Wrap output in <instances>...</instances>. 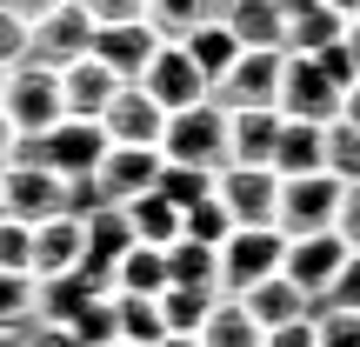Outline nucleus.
<instances>
[{"instance_id": "obj_1", "label": "nucleus", "mask_w": 360, "mask_h": 347, "mask_svg": "<svg viewBox=\"0 0 360 347\" xmlns=\"http://www.w3.org/2000/svg\"><path fill=\"white\" fill-rule=\"evenodd\" d=\"M0 114H7L13 141H34V134L53 127V120H67L60 67H47V61H13L7 67V94H0Z\"/></svg>"}, {"instance_id": "obj_2", "label": "nucleus", "mask_w": 360, "mask_h": 347, "mask_svg": "<svg viewBox=\"0 0 360 347\" xmlns=\"http://www.w3.org/2000/svg\"><path fill=\"white\" fill-rule=\"evenodd\" d=\"M160 160L220 174L227 168V107L193 101V107H180V114H167V127H160Z\"/></svg>"}, {"instance_id": "obj_3", "label": "nucleus", "mask_w": 360, "mask_h": 347, "mask_svg": "<svg viewBox=\"0 0 360 347\" xmlns=\"http://www.w3.org/2000/svg\"><path fill=\"white\" fill-rule=\"evenodd\" d=\"M107 134H101V120H53L47 134H34V141H13V160H40V168H53L60 180H87L94 168L107 160Z\"/></svg>"}, {"instance_id": "obj_4", "label": "nucleus", "mask_w": 360, "mask_h": 347, "mask_svg": "<svg viewBox=\"0 0 360 347\" xmlns=\"http://www.w3.org/2000/svg\"><path fill=\"white\" fill-rule=\"evenodd\" d=\"M281 254H287V234L281 227H233L227 241L214 247L220 294H247V287L274 281V274H281Z\"/></svg>"}, {"instance_id": "obj_5", "label": "nucleus", "mask_w": 360, "mask_h": 347, "mask_svg": "<svg viewBox=\"0 0 360 347\" xmlns=\"http://www.w3.org/2000/svg\"><path fill=\"white\" fill-rule=\"evenodd\" d=\"M0 214L27 220V227L67 214V180L53 168H40V160H7V168H0Z\"/></svg>"}, {"instance_id": "obj_6", "label": "nucleus", "mask_w": 360, "mask_h": 347, "mask_svg": "<svg viewBox=\"0 0 360 347\" xmlns=\"http://www.w3.org/2000/svg\"><path fill=\"white\" fill-rule=\"evenodd\" d=\"M340 101H347V94H340L334 80L321 74V61H307V53H287V67H281V101H274V114H281V120L327 127V120H340Z\"/></svg>"}, {"instance_id": "obj_7", "label": "nucleus", "mask_w": 360, "mask_h": 347, "mask_svg": "<svg viewBox=\"0 0 360 347\" xmlns=\"http://www.w3.org/2000/svg\"><path fill=\"white\" fill-rule=\"evenodd\" d=\"M334 214H340V180L334 174H294V180H281L274 227H281L287 241H300V234H327Z\"/></svg>"}, {"instance_id": "obj_8", "label": "nucleus", "mask_w": 360, "mask_h": 347, "mask_svg": "<svg viewBox=\"0 0 360 347\" xmlns=\"http://www.w3.org/2000/svg\"><path fill=\"white\" fill-rule=\"evenodd\" d=\"M281 67H287V53H281V47H267V53H240V61H233L227 74L207 87V101L227 107V114L274 107V101H281Z\"/></svg>"}, {"instance_id": "obj_9", "label": "nucleus", "mask_w": 360, "mask_h": 347, "mask_svg": "<svg viewBox=\"0 0 360 347\" xmlns=\"http://www.w3.org/2000/svg\"><path fill=\"white\" fill-rule=\"evenodd\" d=\"M214 201L227 207L233 227H274L281 174H274V168H220V174H214Z\"/></svg>"}, {"instance_id": "obj_10", "label": "nucleus", "mask_w": 360, "mask_h": 347, "mask_svg": "<svg viewBox=\"0 0 360 347\" xmlns=\"http://www.w3.org/2000/svg\"><path fill=\"white\" fill-rule=\"evenodd\" d=\"M347 254H354V247L340 241L334 227H327V234H300V241H287L281 274H287V281H294L300 294L314 301V308H321V294L334 287V274H340V260H347Z\"/></svg>"}, {"instance_id": "obj_11", "label": "nucleus", "mask_w": 360, "mask_h": 347, "mask_svg": "<svg viewBox=\"0 0 360 347\" xmlns=\"http://www.w3.org/2000/svg\"><path fill=\"white\" fill-rule=\"evenodd\" d=\"M87 47H94V13L80 7V0H67V7H53L47 20L27 27V61L67 67V61H80Z\"/></svg>"}, {"instance_id": "obj_12", "label": "nucleus", "mask_w": 360, "mask_h": 347, "mask_svg": "<svg viewBox=\"0 0 360 347\" xmlns=\"http://www.w3.org/2000/svg\"><path fill=\"white\" fill-rule=\"evenodd\" d=\"M134 87H147V94H154V107H160V114H180V107L207 101V80H200V67L180 53V40H160V53L147 61V74L134 80Z\"/></svg>"}, {"instance_id": "obj_13", "label": "nucleus", "mask_w": 360, "mask_h": 347, "mask_svg": "<svg viewBox=\"0 0 360 347\" xmlns=\"http://www.w3.org/2000/svg\"><path fill=\"white\" fill-rule=\"evenodd\" d=\"M87 53H94V61H101L107 74L120 80V87H134V80L147 74V61L160 53V34H154L147 20H127V27H94V47H87Z\"/></svg>"}, {"instance_id": "obj_14", "label": "nucleus", "mask_w": 360, "mask_h": 347, "mask_svg": "<svg viewBox=\"0 0 360 347\" xmlns=\"http://www.w3.org/2000/svg\"><path fill=\"white\" fill-rule=\"evenodd\" d=\"M154 180H160V147H107V160L94 168V187H101V201H114V207L154 194Z\"/></svg>"}, {"instance_id": "obj_15", "label": "nucleus", "mask_w": 360, "mask_h": 347, "mask_svg": "<svg viewBox=\"0 0 360 347\" xmlns=\"http://www.w3.org/2000/svg\"><path fill=\"white\" fill-rule=\"evenodd\" d=\"M160 127H167V114L154 107L147 87H120L107 101V114H101V134L114 147H160Z\"/></svg>"}, {"instance_id": "obj_16", "label": "nucleus", "mask_w": 360, "mask_h": 347, "mask_svg": "<svg viewBox=\"0 0 360 347\" xmlns=\"http://www.w3.org/2000/svg\"><path fill=\"white\" fill-rule=\"evenodd\" d=\"M220 27L240 40V53H267V47L287 53V13L274 0H227L220 7Z\"/></svg>"}, {"instance_id": "obj_17", "label": "nucleus", "mask_w": 360, "mask_h": 347, "mask_svg": "<svg viewBox=\"0 0 360 347\" xmlns=\"http://www.w3.org/2000/svg\"><path fill=\"white\" fill-rule=\"evenodd\" d=\"M114 94H120V80L107 74L94 53H80V61L60 67V101H67V114H74V120H101Z\"/></svg>"}, {"instance_id": "obj_18", "label": "nucleus", "mask_w": 360, "mask_h": 347, "mask_svg": "<svg viewBox=\"0 0 360 347\" xmlns=\"http://www.w3.org/2000/svg\"><path fill=\"white\" fill-rule=\"evenodd\" d=\"M87 260V234H80L74 214H53L34 227V281H53V274H74Z\"/></svg>"}, {"instance_id": "obj_19", "label": "nucleus", "mask_w": 360, "mask_h": 347, "mask_svg": "<svg viewBox=\"0 0 360 347\" xmlns=\"http://www.w3.org/2000/svg\"><path fill=\"white\" fill-rule=\"evenodd\" d=\"M274 141H281V114H274V107L227 114V168H267Z\"/></svg>"}, {"instance_id": "obj_20", "label": "nucleus", "mask_w": 360, "mask_h": 347, "mask_svg": "<svg viewBox=\"0 0 360 347\" xmlns=\"http://www.w3.org/2000/svg\"><path fill=\"white\" fill-rule=\"evenodd\" d=\"M281 180L294 174H327V127H307V120H281V141H274V160H267Z\"/></svg>"}, {"instance_id": "obj_21", "label": "nucleus", "mask_w": 360, "mask_h": 347, "mask_svg": "<svg viewBox=\"0 0 360 347\" xmlns=\"http://www.w3.org/2000/svg\"><path fill=\"white\" fill-rule=\"evenodd\" d=\"M233 301H240V308L260 321V334H267V327H287V321H307V314H314V301L300 294V287L287 281V274H274V281L247 287V294H233Z\"/></svg>"}, {"instance_id": "obj_22", "label": "nucleus", "mask_w": 360, "mask_h": 347, "mask_svg": "<svg viewBox=\"0 0 360 347\" xmlns=\"http://www.w3.org/2000/svg\"><path fill=\"white\" fill-rule=\"evenodd\" d=\"M107 294H141V301H160L167 294V254L160 247H127L107 274Z\"/></svg>"}, {"instance_id": "obj_23", "label": "nucleus", "mask_w": 360, "mask_h": 347, "mask_svg": "<svg viewBox=\"0 0 360 347\" xmlns=\"http://www.w3.org/2000/svg\"><path fill=\"white\" fill-rule=\"evenodd\" d=\"M193 341H200V347H260L267 334H260V321H254V314H247L233 294H220L214 314L200 321V334H193Z\"/></svg>"}, {"instance_id": "obj_24", "label": "nucleus", "mask_w": 360, "mask_h": 347, "mask_svg": "<svg viewBox=\"0 0 360 347\" xmlns=\"http://www.w3.org/2000/svg\"><path fill=\"white\" fill-rule=\"evenodd\" d=\"M180 53H187V61L200 67V80H207V87H214V80L227 74L233 61H240V40H233V34H227V27H220V20H207V27H193V34L180 40Z\"/></svg>"}, {"instance_id": "obj_25", "label": "nucleus", "mask_w": 360, "mask_h": 347, "mask_svg": "<svg viewBox=\"0 0 360 347\" xmlns=\"http://www.w3.org/2000/svg\"><path fill=\"white\" fill-rule=\"evenodd\" d=\"M347 34V20H340L334 7H300V13H287V53H327L334 40Z\"/></svg>"}, {"instance_id": "obj_26", "label": "nucleus", "mask_w": 360, "mask_h": 347, "mask_svg": "<svg viewBox=\"0 0 360 347\" xmlns=\"http://www.w3.org/2000/svg\"><path fill=\"white\" fill-rule=\"evenodd\" d=\"M127 227L141 247H174L180 241V207L160 201V194H141V201H127Z\"/></svg>"}, {"instance_id": "obj_27", "label": "nucleus", "mask_w": 360, "mask_h": 347, "mask_svg": "<svg viewBox=\"0 0 360 347\" xmlns=\"http://www.w3.org/2000/svg\"><path fill=\"white\" fill-rule=\"evenodd\" d=\"M207 20H220V0H147V27L160 40H187Z\"/></svg>"}, {"instance_id": "obj_28", "label": "nucleus", "mask_w": 360, "mask_h": 347, "mask_svg": "<svg viewBox=\"0 0 360 347\" xmlns=\"http://www.w3.org/2000/svg\"><path fill=\"white\" fill-rule=\"evenodd\" d=\"M160 254H167V287H214V294H220V260H214V247L174 241V247H160Z\"/></svg>"}, {"instance_id": "obj_29", "label": "nucleus", "mask_w": 360, "mask_h": 347, "mask_svg": "<svg viewBox=\"0 0 360 347\" xmlns=\"http://www.w3.org/2000/svg\"><path fill=\"white\" fill-rule=\"evenodd\" d=\"M114 314H120V341H127V347H160V341H167L160 301H141V294H114Z\"/></svg>"}, {"instance_id": "obj_30", "label": "nucleus", "mask_w": 360, "mask_h": 347, "mask_svg": "<svg viewBox=\"0 0 360 347\" xmlns=\"http://www.w3.org/2000/svg\"><path fill=\"white\" fill-rule=\"evenodd\" d=\"M214 287H167L160 294V321H167V334H200V321L214 314Z\"/></svg>"}, {"instance_id": "obj_31", "label": "nucleus", "mask_w": 360, "mask_h": 347, "mask_svg": "<svg viewBox=\"0 0 360 347\" xmlns=\"http://www.w3.org/2000/svg\"><path fill=\"white\" fill-rule=\"evenodd\" d=\"M67 327H74V341H80V347H114V341H120V314H114V294H94V301H87V308H80Z\"/></svg>"}, {"instance_id": "obj_32", "label": "nucleus", "mask_w": 360, "mask_h": 347, "mask_svg": "<svg viewBox=\"0 0 360 347\" xmlns=\"http://www.w3.org/2000/svg\"><path fill=\"white\" fill-rule=\"evenodd\" d=\"M154 194H160V201H174L180 214H187L193 201H207V194H214V174H200V168H174V160H160V180H154Z\"/></svg>"}, {"instance_id": "obj_33", "label": "nucleus", "mask_w": 360, "mask_h": 347, "mask_svg": "<svg viewBox=\"0 0 360 347\" xmlns=\"http://www.w3.org/2000/svg\"><path fill=\"white\" fill-rule=\"evenodd\" d=\"M233 234V220H227V207L207 194V201H193L187 214H180V241H200V247H220Z\"/></svg>"}, {"instance_id": "obj_34", "label": "nucleus", "mask_w": 360, "mask_h": 347, "mask_svg": "<svg viewBox=\"0 0 360 347\" xmlns=\"http://www.w3.org/2000/svg\"><path fill=\"white\" fill-rule=\"evenodd\" d=\"M327 174L340 187L360 180V127H347V120H327Z\"/></svg>"}, {"instance_id": "obj_35", "label": "nucleus", "mask_w": 360, "mask_h": 347, "mask_svg": "<svg viewBox=\"0 0 360 347\" xmlns=\"http://www.w3.org/2000/svg\"><path fill=\"white\" fill-rule=\"evenodd\" d=\"M34 321V274H0V334H20Z\"/></svg>"}, {"instance_id": "obj_36", "label": "nucleus", "mask_w": 360, "mask_h": 347, "mask_svg": "<svg viewBox=\"0 0 360 347\" xmlns=\"http://www.w3.org/2000/svg\"><path fill=\"white\" fill-rule=\"evenodd\" d=\"M0 274H34V227L0 214Z\"/></svg>"}, {"instance_id": "obj_37", "label": "nucleus", "mask_w": 360, "mask_h": 347, "mask_svg": "<svg viewBox=\"0 0 360 347\" xmlns=\"http://www.w3.org/2000/svg\"><path fill=\"white\" fill-rule=\"evenodd\" d=\"M314 347H360V314L354 308H314Z\"/></svg>"}, {"instance_id": "obj_38", "label": "nucleus", "mask_w": 360, "mask_h": 347, "mask_svg": "<svg viewBox=\"0 0 360 347\" xmlns=\"http://www.w3.org/2000/svg\"><path fill=\"white\" fill-rule=\"evenodd\" d=\"M321 308H354L360 314V254L340 260V274H334V287L321 294Z\"/></svg>"}, {"instance_id": "obj_39", "label": "nucleus", "mask_w": 360, "mask_h": 347, "mask_svg": "<svg viewBox=\"0 0 360 347\" xmlns=\"http://www.w3.org/2000/svg\"><path fill=\"white\" fill-rule=\"evenodd\" d=\"M94 13V27H127V20H147V0H80Z\"/></svg>"}, {"instance_id": "obj_40", "label": "nucleus", "mask_w": 360, "mask_h": 347, "mask_svg": "<svg viewBox=\"0 0 360 347\" xmlns=\"http://www.w3.org/2000/svg\"><path fill=\"white\" fill-rule=\"evenodd\" d=\"M334 234H340V241H347L354 254H360V180H354V187H340V214H334Z\"/></svg>"}, {"instance_id": "obj_41", "label": "nucleus", "mask_w": 360, "mask_h": 347, "mask_svg": "<svg viewBox=\"0 0 360 347\" xmlns=\"http://www.w3.org/2000/svg\"><path fill=\"white\" fill-rule=\"evenodd\" d=\"M13 61H27V20L0 7V67H13Z\"/></svg>"}, {"instance_id": "obj_42", "label": "nucleus", "mask_w": 360, "mask_h": 347, "mask_svg": "<svg viewBox=\"0 0 360 347\" xmlns=\"http://www.w3.org/2000/svg\"><path fill=\"white\" fill-rule=\"evenodd\" d=\"M20 347H80L74 327H53V321H27L20 327Z\"/></svg>"}, {"instance_id": "obj_43", "label": "nucleus", "mask_w": 360, "mask_h": 347, "mask_svg": "<svg viewBox=\"0 0 360 347\" xmlns=\"http://www.w3.org/2000/svg\"><path fill=\"white\" fill-rule=\"evenodd\" d=\"M260 347H314V314H307V321H287V327H267Z\"/></svg>"}, {"instance_id": "obj_44", "label": "nucleus", "mask_w": 360, "mask_h": 347, "mask_svg": "<svg viewBox=\"0 0 360 347\" xmlns=\"http://www.w3.org/2000/svg\"><path fill=\"white\" fill-rule=\"evenodd\" d=\"M0 7H7V13H20V20L34 27V20H47L53 7H67V0H0Z\"/></svg>"}, {"instance_id": "obj_45", "label": "nucleus", "mask_w": 360, "mask_h": 347, "mask_svg": "<svg viewBox=\"0 0 360 347\" xmlns=\"http://www.w3.org/2000/svg\"><path fill=\"white\" fill-rule=\"evenodd\" d=\"M340 47H347V61H354V74H360V13L347 20V34H340Z\"/></svg>"}, {"instance_id": "obj_46", "label": "nucleus", "mask_w": 360, "mask_h": 347, "mask_svg": "<svg viewBox=\"0 0 360 347\" xmlns=\"http://www.w3.org/2000/svg\"><path fill=\"white\" fill-rule=\"evenodd\" d=\"M340 120H347V127H360V80L347 87V101H340Z\"/></svg>"}, {"instance_id": "obj_47", "label": "nucleus", "mask_w": 360, "mask_h": 347, "mask_svg": "<svg viewBox=\"0 0 360 347\" xmlns=\"http://www.w3.org/2000/svg\"><path fill=\"white\" fill-rule=\"evenodd\" d=\"M13 160V127H7V114H0V168Z\"/></svg>"}, {"instance_id": "obj_48", "label": "nucleus", "mask_w": 360, "mask_h": 347, "mask_svg": "<svg viewBox=\"0 0 360 347\" xmlns=\"http://www.w3.org/2000/svg\"><path fill=\"white\" fill-rule=\"evenodd\" d=\"M327 7H334L340 20H354V13H360V0H327Z\"/></svg>"}, {"instance_id": "obj_49", "label": "nucleus", "mask_w": 360, "mask_h": 347, "mask_svg": "<svg viewBox=\"0 0 360 347\" xmlns=\"http://www.w3.org/2000/svg\"><path fill=\"white\" fill-rule=\"evenodd\" d=\"M281 13H300V7H321V0H274Z\"/></svg>"}, {"instance_id": "obj_50", "label": "nucleus", "mask_w": 360, "mask_h": 347, "mask_svg": "<svg viewBox=\"0 0 360 347\" xmlns=\"http://www.w3.org/2000/svg\"><path fill=\"white\" fill-rule=\"evenodd\" d=\"M160 347H200V341H193V334H167V341H160Z\"/></svg>"}, {"instance_id": "obj_51", "label": "nucleus", "mask_w": 360, "mask_h": 347, "mask_svg": "<svg viewBox=\"0 0 360 347\" xmlns=\"http://www.w3.org/2000/svg\"><path fill=\"white\" fill-rule=\"evenodd\" d=\"M0 347H20V334H0Z\"/></svg>"}, {"instance_id": "obj_52", "label": "nucleus", "mask_w": 360, "mask_h": 347, "mask_svg": "<svg viewBox=\"0 0 360 347\" xmlns=\"http://www.w3.org/2000/svg\"><path fill=\"white\" fill-rule=\"evenodd\" d=\"M0 94H7V67H0Z\"/></svg>"}, {"instance_id": "obj_53", "label": "nucleus", "mask_w": 360, "mask_h": 347, "mask_svg": "<svg viewBox=\"0 0 360 347\" xmlns=\"http://www.w3.org/2000/svg\"><path fill=\"white\" fill-rule=\"evenodd\" d=\"M114 347H127V341H114Z\"/></svg>"}, {"instance_id": "obj_54", "label": "nucleus", "mask_w": 360, "mask_h": 347, "mask_svg": "<svg viewBox=\"0 0 360 347\" xmlns=\"http://www.w3.org/2000/svg\"><path fill=\"white\" fill-rule=\"evenodd\" d=\"M220 7H227V0H220Z\"/></svg>"}]
</instances>
